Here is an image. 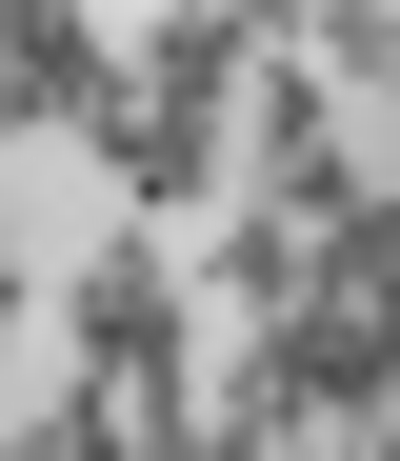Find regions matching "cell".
Here are the masks:
<instances>
[{"instance_id":"2","label":"cell","mask_w":400,"mask_h":461,"mask_svg":"<svg viewBox=\"0 0 400 461\" xmlns=\"http://www.w3.org/2000/svg\"><path fill=\"white\" fill-rule=\"evenodd\" d=\"M360 121H341V81H320V60L280 41L261 60V101H240V201H261V221H300V241H341V221H360Z\"/></svg>"},{"instance_id":"1","label":"cell","mask_w":400,"mask_h":461,"mask_svg":"<svg viewBox=\"0 0 400 461\" xmlns=\"http://www.w3.org/2000/svg\"><path fill=\"white\" fill-rule=\"evenodd\" d=\"M60 361H80V402H120L140 441L181 421L200 381H220V361H200V281H181V241H140V221H120L101 261H60Z\"/></svg>"},{"instance_id":"10","label":"cell","mask_w":400,"mask_h":461,"mask_svg":"<svg viewBox=\"0 0 400 461\" xmlns=\"http://www.w3.org/2000/svg\"><path fill=\"white\" fill-rule=\"evenodd\" d=\"M21 321H40V241L0 221V361H21Z\"/></svg>"},{"instance_id":"5","label":"cell","mask_w":400,"mask_h":461,"mask_svg":"<svg viewBox=\"0 0 400 461\" xmlns=\"http://www.w3.org/2000/svg\"><path fill=\"white\" fill-rule=\"evenodd\" d=\"M261 60H280V21H220V0H181V21H140V41H120V101L240 121V101H261Z\"/></svg>"},{"instance_id":"4","label":"cell","mask_w":400,"mask_h":461,"mask_svg":"<svg viewBox=\"0 0 400 461\" xmlns=\"http://www.w3.org/2000/svg\"><path fill=\"white\" fill-rule=\"evenodd\" d=\"M140 461H320V402H300V361H280V341H240V361H220Z\"/></svg>"},{"instance_id":"8","label":"cell","mask_w":400,"mask_h":461,"mask_svg":"<svg viewBox=\"0 0 400 461\" xmlns=\"http://www.w3.org/2000/svg\"><path fill=\"white\" fill-rule=\"evenodd\" d=\"M0 461H140V421H120V402H80V381H60V402H21V421H0Z\"/></svg>"},{"instance_id":"3","label":"cell","mask_w":400,"mask_h":461,"mask_svg":"<svg viewBox=\"0 0 400 461\" xmlns=\"http://www.w3.org/2000/svg\"><path fill=\"white\" fill-rule=\"evenodd\" d=\"M80 161H101V201H120V221H200V201L240 181V121H181V101H101V121H80Z\"/></svg>"},{"instance_id":"7","label":"cell","mask_w":400,"mask_h":461,"mask_svg":"<svg viewBox=\"0 0 400 461\" xmlns=\"http://www.w3.org/2000/svg\"><path fill=\"white\" fill-rule=\"evenodd\" d=\"M181 281H220L261 341H300V321H320V241H300V221H261V201H220L200 241H181Z\"/></svg>"},{"instance_id":"6","label":"cell","mask_w":400,"mask_h":461,"mask_svg":"<svg viewBox=\"0 0 400 461\" xmlns=\"http://www.w3.org/2000/svg\"><path fill=\"white\" fill-rule=\"evenodd\" d=\"M101 101H120V41L60 21V0H0V140L21 121H101Z\"/></svg>"},{"instance_id":"9","label":"cell","mask_w":400,"mask_h":461,"mask_svg":"<svg viewBox=\"0 0 400 461\" xmlns=\"http://www.w3.org/2000/svg\"><path fill=\"white\" fill-rule=\"evenodd\" d=\"M300 60H320L341 101H400V0H360V21H300Z\"/></svg>"}]
</instances>
